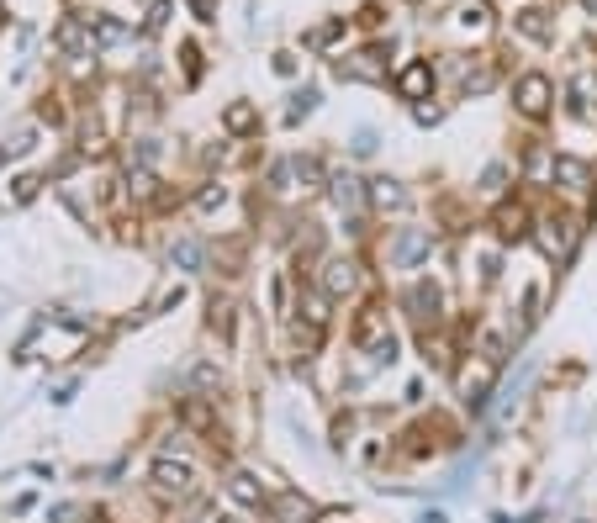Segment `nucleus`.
<instances>
[{"label":"nucleus","mask_w":597,"mask_h":523,"mask_svg":"<svg viewBox=\"0 0 597 523\" xmlns=\"http://www.w3.org/2000/svg\"><path fill=\"white\" fill-rule=\"evenodd\" d=\"M428 254H434V233H428V228H397L386 238V259L397 270H418Z\"/></svg>","instance_id":"9b49d317"},{"label":"nucleus","mask_w":597,"mask_h":523,"mask_svg":"<svg viewBox=\"0 0 597 523\" xmlns=\"http://www.w3.org/2000/svg\"><path fill=\"white\" fill-rule=\"evenodd\" d=\"M6 22H11V11H6V6H0V27H6Z\"/></svg>","instance_id":"ea45409f"},{"label":"nucleus","mask_w":597,"mask_h":523,"mask_svg":"<svg viewBox=\"0 0 597 523\" xmlns=\"http://www.w3.org/2000/svg\"><path fill=\"white\" fill-rule=\"evenodd\" d=\"M37 185H43L37 175H22V180H16V191H11V201H16V207H22V201H32V196H37Z\"/></svg>","instance_id":"72a5a7b5"},{"label":"nucleus","mask_w":597,"mask_h":523,"mask_svg":"<svg viewBox=\"0 0 597 523\" xmlns=\"http://www.w3.org/2000/svg\"><path fill=\"white\" fill-rule=\"evenodd\" d=\"M148 492H154L164 508L191 502V497H196V465L180 460V455H159L154 465H148Z\"/></svg>","instance_id":"20e7f679"},{"label":"nucleus","mask_w":597,"mask_h":523,"mask_svg":"<svg viewBox=\"0 0 597 523\" xmlns=\"http://www.w3.org/2000/svg\"><path fill=\"white\" fill-rule=\"evenodd\" d=\"M80 513H85L80 502H59V508H48V523H74Z\"/></svg>","instance_id":"f704fd0d"},{"label":"nucleus","mask_w":597,"mask_h":523,"mask_svg":"<svg viewBox=\"0 0 597 523\" xmlns=\"http://www.w3.org/2000/svg\"><path fill=\"white\" fill-rule=\"evenodd\" d=\"M228 185H222V180H201V191L191 196V207L201 212V217H212V212H222V207H228Z\"/></svg>","instance_id":"393cba45"},{"label":"nucleus","mask_w":597,"mask_h":523,"mask_svg":"<svg viewBox=\"0 0 597 523\" xmlns=\"http://www.w3.org/2000/svg\"><path fill=\"white\" fill-rule=\"evenodd\" d=\"M312 280H317V291L339 307V302H349V296L365 286V259L360 254H323V259H317V270H312Z\"/></svg>","instance_id":"7ed1b4c3"},{"label":"nucleus","mask_w":597,"mask_h":523,"mask_svg":"<svg viewBox=\"0 0 597 523\" xmlns=\"http://www.w3.org/2000/svg\"><path fill=\"white\" fill-rule=\"evenodd\" d=\"M111 154V138H106V127L96 111H85L80 117V148H74V159H106Z\"/></svg>","instance_id":"5701e85b"},{"label":"nucleus","mask_w":597,"mask_h":523,"mask_svg":"<svg viewBox=\"0 0 597 523\" xmlns=\"http://www.w3.org/2000/svg\"><path fill=\"white\" fill-rule=\"evenodd\" d=\"M180 64H185V85H196V80H201V48L185 43V48H180Z\"/></svg>","instance_id":"7c9ffc66"},{"label":"nucleus","mask_w":597,"mask_h":523,"mask_svg":"<svg viewBox=\"0 0 597 523\" xmlns=\"http://www.w3.org/2000/svg\"><path fill=\"white\" fill-rule=\"evenodd\" d=\"M32 148H37V127L27 122V127H16V133L6 138V148H0V159H27Z\"/></svg>","instance_id":"bb28decb"},{"label":"nucleus","mask_w":597,"mask_h":523,"mask_svg":"<svg viewBox=\"0 0 597 523\" xmlns=\"http://www.w3.org/2000/svg\"><path fill=\"white\" fill-rule=\"evenodd\" d=\"M333 74H339V80H349V85H386V80H391L386 48L370 43V48H360V53H349V59L333 64Z\"/></svg>","instance_id":"1a4fd4ad"},{"label":"nucleus","mask_w":597,"mask_h":523,"mask_svg":"<svg viewBox=\"0 0 597 523\" xmlns=\"http://www.w3.org/2000/svg\"><path fill=\"white\" fill-rule=\"evenodd\" d=\"M391 85H397V96H402V101L423 106L428 96H434V85H439V64H428V59H407L397 74H391Z\"/></svg>","instance_id":"ddd939ff"},{"label":"nucleus","mask_w":597,"mask_h":523,"mask_svg":"<svg viewBox=\"0 0 597 523\" xmlns=\"http://www.w3.org/2000/svg\"><path fill=\"white\" fill-rule=\"evenodd\" d=\"M497 376H502V370H497L492 360H481V354H471L465 365H455L460 402L471 407V413H481V407H487V397H492V386H497Z\"/></svg>","instance_id":"0eeeda50"},{"label":"nucleus","mask_w":597,"mask_h":523,"mask_svg":"<svg viewBox=\"0 0 597 523\" xmlns=\"http://www.w3.org/2000/svg\"><path fill=\"white\" fill-rule=\"evenodd\" d=\"M397 302H402V312L418 323V333H428V328H444V323H450V302H444V286H439L434 275H413V280L402 286V296H397Z\"/></svg>","instance_id":"f03ea898"},{"label":"nucleus","mask_w":597,"mask_h":523,"mask_svg":"<svg viewBox=\"0 0 597 523\" xmlns=\"http://www.w3.org/2000/svg\"><path fill=\"white\" fill-rule=\"evenodd\" d=\"M222 133L238 138V143L254 138L259 133V106L254 101H228V106H222Z\"/></svg>","instance_id":"412c9836"},{"label":"nucleus","mask_w":597,"mask_h":523,"mask_svg":"<svg viewBox=\"0 0 597 523\" xmlns=\"http://www.w3.org/2000/svg\"><path fill=\"white\" fill-rule=\"evenodd\" d=\"M233 323H238L233 296H228V291H212V296H207V328L217 333L222 344H233Z\"/></svg>","instance_id":"b1692460"},{"label":"nucleus","mask_w":597,"mask_h":523,"mask_svg":"<svg viewBox=\"0 0 597 523\" xmlns=\"http://www.w3.org/2000/svg\"><path fill=\"white\" fill-rule=\"evenodd\" d=\"M212 523H249V513H212Z\"/></svg>","instance_id":"58836bf2"},{"label":"nucleus","mask_w":597,"mask_h":523,"mask_svg":"<svg viewBox=\"0 0 597 523\" xmlns=\"http://www.w3.org/2000/svg\"><path fill=\"white\" fill-rule=\"evenodd\" d=\"M582 217L576 212H566V207H550V212H539L534 217V238L529 244L545 254V265H555V270H566L571 259H576V244H582Z\"/></svg>","instance_id":"f257e3e1"},{"label":"nucleus","mask_w":597,"mask_h":523,"mask_svg":"<svg viewBox=\"0 0 597 523\" xmlns=\"http://www.w3.org/2000/svg\"><path fill=\"white\" fill-rule=\"evenodd\" d=\"M386 333H391V312H386V302H381V296H365L360 312L349 317V344L365 354L376 339H386Z\"/></svg>","instance_id":"9d476101"},{"label":"nucleus","mask_w":597,"mask_h":523,"mask_svg":"<svg viewBox=\"0 0 597 523\" xmlns=\"http://www.w3.org/2000/svg\"><path fill=\"white\" fill-rule=\"evenodd\" d=\"M164 16H170V0H154V11H148L143 32H159V27H164Z\"/></svg>","instance_id":"c9c22d12"},{"label":"nucleus","mask_w":597,"mask_h":523,"mask_svg":"<svg viewBox=\"0 0 597 523\" xmlns=\"http://www.w3.org/2000/svg\"><path fill=\"white\" fill-rule=\"evenodd\" d=\"M222 492H228V497L238 502V513H265V508H270V497H275V492H270L254 471H244V465H238V471H228Z\"/></svg>","instance_id":"2eb2a0df"},{"label":"nucleus","mask_w":597,"mask_h":523,"mask_svg":"<svg viewBox=\"0 0 597 523\" xmlns=\"http://www.w3.org/2000/svg\"><path fill=\"white\" fill-rule=\"evenodd\" d=\"M37 122L59 127V122H64V106H59V101H53V96H43V101H37Z\"/></svg>","instance_id":"473e14b6"},{"label":"nucleus","mask_w":597,"mask_h":523,"mask_svg":"<svg viewBox=\"0 0 597 523\" xmlns=\"http://www.w3.org/2000/svg\"><path fill=\"white\" fill-rule=\"evenodd\" d=\"M312 106H317V90H296V96H291V106H286V122L296 127L302 117H312Z\"/></svg>","instance_id":"c85d7f7f"},{"label":"nucleus","mask_w":597,"mask_h":523,"mask_svg":"<svg viewBox=\"0 0 597 523\" xmlns=\"http://www.w3.org/2000/svg\"><path fill=\"white\" fill-rule=\"evenodd\" d=\"M561 96H566V111L576 122H597V69H576Z\"/></svg>","instance_id":"dca6fc26"},{"label":"nucleus","mask_w":597,"mask_h":523,"mask_svg":"<svg viewBox=\"0 0 597 523\" xmlns=\"http://www.w3.org/2000/svg\"><path fill=\"white\" fill-rule=\"evenodd\" d=\"M344 32H349V16H328L323 27H312V32L302 37V48H333Z\"/></svg>","instance_id":"a878e982"},{"label":"nucleus","mask_w":597,"mask_h":523,"mask_svg":"<svg viewBox=\"0 0 597 523\" xmlns=\"http://www.w3.org/2000/svg\"><path fill=\"white\" fill-rule=\"evenodd\" d=\"M513 111L524 122H550L555 111V80L545 69H518L513 74Z\"/></svg>","instance_id":"39448f33"},{"label":"nucleus","mask_w":597,"mask_h":523,"mask_svg":"<svg viewBox=\"0 0 597 523\" xmlns=\"http://www.w3.org/2000/svg\"><path fill=\"white\" fill-rule=\"evenodd\" d=\"M487 22H492V16H487V6H481V0H476V6H460V27H476V32H481Z\"/></svg>","instance_id":"2f4dec72"},{"label":"nucleus","mask_w":597,"mask_h":523,"mask_svg":"<svg viewBox=\"0 0 597 523\" xmlns=\"http://www.w3.org/2000/svg\"><path fill=\"white\" fill-rule=\"evenodd\" d=\"M191 6H196V22H217V16H212V0H191Z\"/></svg>","instance_id":"4c0bfd02"},{"label":"nucleus","mask_w":597,"mask_h":523,"mask_svg":"<svg viewBox=\"0 0 597 523\" xmlns=\"http://www.w3.org/2000/svg\"><path fill=\"white\" fill-rule=\"evenodd\" d=\"M413 117L428 127V122H439V117H444V106H413Z\"/></svg>","instance_id":"e433bc0d"},{"label":"nucleus","mask_w":597,"mask_h":523,"mask_svg":"<svg viewBox=\"0 0 597 523\" xmlns=\"http://www.w3.org/2000/svg\"><path fill=\"white\" fill-rule=\"evenodd\" d=\"M450 74H455V90H460V96H487L502 69H497L492 53H455Z\"/></svg>","instance_id":"6e6552de"},{"label":"nucleus","mask_w":597,"mask_h":523,"mask_svg":"<svg viewBox=\"0 0 597 523\" xmlns=\"http://www.w3.org/2000/svg\"><path fill=\"white\" fill-rule=\"evenodd\" d=\"M571 523H592V518H571Z\"/></svg>","instance_id":"a19ab883"},{"label":"nucleus","mask_w":597,"mask_h":523,"mask_svg":"<svg viewBox=\"0 0 597 523\" xmlns=\"http://www.w3.org/2000/svg\"><path fill=\"white\" fill-rule=\"evenodd\" d=\"M534 207L524 196H497V207H492V217H487V228H492V238H497V249H513V244H529L534 238Z\"/></svg>","instance_id":"423d86ee"},{"label":"nucleus","mask_w":597,"mask_h":523,"mask_svg":"<svg viewBox=\"0 0 597 523\" xmlns=\"http://www.w3.org/2000/svg\"><path fill=\"white\" fill-rule=\"evenodd\" d=\"M270 69L281 74V80H296V74H302V59H296L291 48H281V53H275V59H270Z\"/></svg>","instance_id":"c756f323"},{"label":"nucleus","mask_w":597,"mask_h":523,"mask_svg":"<svg viewBox=\"0 0 597 523\" xmlns=\"http://www.w3.org/2000/svg\"><path fill=\"white\" fill-rule=\"evenodd\" d=\"M597 185V170L587 159H576V154H555V185L550 191H566V196H587Z\"/></svg>","instance_id":"f3484780"},{"label":"nucleus","mask_w":597,"mask_h":523,"mask_svg":"<svg viewBox=\"0 0 597 523\" xmlns=\"http://www.w3.org/2000/svg\"><path fill=\"white\" fill-rule=\"evenodd\" d=\"M207 259H212V244H207V238H196V233H180L170 244V270L196 275V270H207Z\"/></svg>","instance_id":"aec40b11"},{"label":"nucleus","mask_w":597,"mask_h":523,"mask_svg":"<svg viewBox=\"0 0 597 523\" xmlns=\"http://www.w3.org/2000/svg\"><path fill=\"white\" fill-rule=\"evenodd\" d=\"M270 523H323V502H312L307 492H296V487H275V497H270Z\"/></svg>","instance_id":"f8f14e48"},{"label":"nucleus","mask_w":597,"mask_h":523,"mask_svg":"<svg viewBox=\"0 0 597 523\" xmlns=\"http://www.w3.org/2000/svg\"><path fill=\"white\" fill-rule=\"evenodd\" d=\"M508 175H513V164H508V159H492L487 170H481V191L502 196V191H508Z\"/></svg>","instance_id":"cd10ccee"},{"label":"nucleus","mask_w":597,"mask_h":523,"mask_svg":"<svg viewBox=\"0 0 597 523\" xmlns=\"http://www.w3.org/2000/svg\"><path fill=\"white\" fill-rule=\"evenodd\" d=\"M185 386H191V397H222V386H228V376H222V365L212 360V354H201V360H191V370H185Z\"/></svg>","instance_id":"6ab92c4d"},{"label":"nucleus","mask_w":597,"mask_h":523,"mask_svg":"<svg viewBox=\"0 0 597 523\" xmlns=\"http://www.w3.org/2000/svg\"><path fill=\"white\" fill-rule=\"evenodd\" d=\"M365 196H370V212H376V217H402V212H413V191H407L402 180H391V175L365 180Z\"/></svg>","instance_id":"4468645a"},{"label":"nucleus","mask_w":597,"mask_h":523,"mask_svg":"<svg viewBox=\"0 0 597 523\" xmlns=\"http://www.w3.org/2000/svg\"><path fill=\"white\" fill-rule=\"evenodd\" d=\"M513 32L529 37V43H539V48L555 43V22H550V11H539V6H524V11H518V16H513Z\"/></svg>","instance_id":"4be33fe9"},{"label":"nucleus","mask_w":597,"mask_h":523,"mask_svg":"<svg viewBox=\"0 0 597 523\" xmlns=\"http://www.w3.org/2000/svg\"><path fill=\"white\" fill-rule=\"evenodd\" d=\"M328 201L339 212H349L354 222H360L370 212V196H365V180H354V175H328Z\"/></svg>","instance_id":"a211bd4d"}]
</instances>
